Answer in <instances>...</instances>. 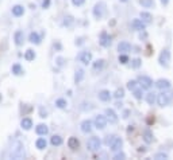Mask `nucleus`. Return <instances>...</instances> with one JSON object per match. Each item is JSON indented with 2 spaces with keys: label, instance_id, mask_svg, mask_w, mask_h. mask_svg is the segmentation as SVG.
<instances>
[{
  "label": "nucleus",
  "instance_id": "1",
  "mask_svg": "<svg viewBox=\"0 0 173 160\" xmlns=\"http://www.w3.org/2000/svg\"><path fill=\"white\" fill-rule=\"evenodd\" d=\"M173 100V92H166V90H162L161 93L157 96V104L160 106H168V105L172 102Z\"/></svg>",
  "mask_w": 173,
  "mask_h": 160
},
{
  "label": "nucleus",
  "instance_id": "2",
  "mask_svg": "<svg viewBox=\"0 0 173 160\" xmlns=\"http://www.w3.org/2000/svg\"><path fill=\"white\" fill-rule=\"evenodd\" d=\"M158 63H160V66H162V67H169V65H170V51L168 49H164L161 52H160Z\"/></svg>",
  "mask_w": 173,
  "mask_h": 160
},
{
  "label": "nucleus",
  "instance_id": "3",
  "mask_svg": "<svg viewBox=\"0 0 173 160\" xmlns=\"http://www.w3.org/2000/svg\"><path fill=\"white\" fill-rule=\"evenodd\" d=\"M100 147H102V141H100V139L96 137V136L91 137V139L88 140V143H87V148H88V151H91V152L99 151Z\"/></svg>",
  "mask_w": 173,
  "mask_h": 160
},
{
  "label": "nucleus",
  "instance_id": "4",
  "mask_svg": "<svg viewBox=\"0 0 173 160\" xmlns=\"http://www.w3.org/2000/svg\"><path fill=\"white\" fill-rule=\"evenodd\" d=\"M104 11H106V3L104 1H99V3L95 4L93 7V16L96 17V19H100V17H103V15H104Z\"/></svg>",
  "mask_w": 173,
  "mask_h": 160
},
{
  "label": "nucleus",
  "instance_id": "5",
  "mask_svg": "<svg viewBox=\"0 0 173 160\" xmlns=\"http://www.w3.org/2000/svg\"><path fill=\"white\" fill-rule=\"evenodd\" d=\"M138 85L142 87V89H150L153 86V79L147 76H139L138 77Z\"/></svg>",
  "mask_w": 173,
  "mask_h": 160
},
{
  "label": "nucleus",
  "instance_id": "6",
  "mask_svg": "<svg viewBox=\"0 0 173 160\" xmlns=\"http://www.w3.org/2000/svg\"><path fill=\"white\" fill-rule=\"evenodd\" d=\"M107 117H104V116H96L95 117V120H93V122H95V127H96L97 129H104L107 127Z\"/></svg>",
  "mask_w": 173,
  "mask_h": 160
},
{
  "label": "nucleus",
  "instance_id": "7",
  "mask_svg": "<svg viewBox=\"0 0 173 160\" xmlns=\"http://www.w3.org/2000/svg\"><path fill=\"white\" fill-rule=\"evenodd\" d=\"M79 61L81 62V63H84V65L91 63V61H92V54H91V51H82V52H80Z\"/></svg>",
  "mask_w": 173,
  "mask_h": 160
},
{
  "label": "nucleus",
  "instance_id": "8",
  "mask_svg": "<svg viewBox=\"0 0 173 160\" xmlns=\"http://www.w3.org/2000/svg\"><path fill=\"white\" fill-rule=\"evenodd\" d=\"M155 87L160 89V90H168V89L170 87V81H169V79L160 78L158 81L155 82Z\"/></svg>",
  "mask_w": 173,
  "mask_h": 160
},
{
  "label": "nucleus",
  "instance_id": "9",
  "mask_svg": "<svg viewBox=\"0 0 173 160\" xmlns=\"http://www.w3.org/2000/svg\"><path fill=\"white\" fill-rule=\"evenodd\" d=\"M131 27L134 30H137V31H144V30L146 28V23H145L142 19H134V20L131 22Z\"/></svg>",
  "mask_w": 173,
  "mask_h": 160
},
{
  "label": "nucleus",
  "instance_id": "10",
  "mask_svg": "<svg viewBox=\"0 0 173 160\" xmlns=\"http://www.w3.org/2000/svg\"><path fill=\"white\" fill-rule=\"evenodd\" d=\"M122 144H123V141H122L120 137H114V140H112L111 144H110V149L114 151V152H116L122 148Z\"/></svg>",
  "mask_w": 173,
  "mask_h": 160
},
{
  "label": "nucleus",
  "instance_id": "11",
  "mask_svg": "<svg viewBox=\"0 0 173 160\" xmlns=\"http://www.w3.org/2000/svg\"><path fill=\"white\" fill-rule=\"evenodd\" d=\"M99 42H100V44H102L103 47H108L110 44H111V36L104 31V32H102V35H100V41Z\"/></svg>",
  "mask_w": 173,
  "mask_h": 160
},
{
  "label": "nucleus",
  "instance_id": "12",
  "mask_svg": "<svg viewBox=\"0 0 173 160\" xmlns=\"http://www.w3.org/2000/svg\"><path fill=\"white\" fill-rule=\"evenodd\" d=\"M130 50H131V44L129 42H120L118 44V51H119V54H127Z\"/></svg>",
  "mask_w": 173,
  "mask_h": 160
},
{
  "label": "nucleus",
  "instance_id": "13",
  "mask_svg": "<svg viewBox=\"0 0 173 160\" xmlns=\"http://www.w3.org/2000/svg\"><path fill=\"white\" fill-rule=\"evenodd\" d=\"M80 129H81L84 133H89L92 131V121L91 120H84V121L80 124Z\"/></svg>",
  "mask_w": 173,
  "mask_h": 160
},
{
  "label": "nucleus",
  "instance_id": "14",
  "mask_svg": "<svg viewBox=\"0 0 173 160\" xmlns=\"http://www.w3.org/2000/svg\"><path fill=\"white\" fill-rule=\"evenodd\" d=\"M106 116H107V120H108L111 124H115L118 121V116L112 109H106Z\"/></svg>",
  "mask_w": 173,
  "mask_h": 160
},
{
  "label": "nucleus",
  "instance_id": "15",
  "mask_svg": "<svg viewBox=\"0 0 173 160\" xmlns=\"http://www.w3.org/2000/svg\"><path fill=\"white\" fill-rule=\"evenodd\" d=\"M68 147L71 149H77L80 147V141L77 140V137H69L68 140Z\"/></svg>",
  "mask_w": 173,
  "mask_h": 160
},
{
  "label": "nucleus",
  "instance_id": "16",
  "mask_svg": "<svg viewBox=\"0 0 173 160\" xmlns=\"http://www.w3.org/2000/svg\"><path fill=\"white\" fill-rule=\"evenodd\" d=\"M14 39H15V43L21 46L23 44V39H24V35H23V31H16L14 35Z\"/></svg>",
  "mask_w": 173,
  "mask_h": 160
},
{
  "label": "nucleus",
  "instance_id": "17",
  "mask_svg": "<svg viewBox=\"0 0 173 160\" xmlns=\"http://www.w3.org/2000/svg\"><path fill=\"white\" fill-rule=\"evenodd\" d=\"M35 132H37V135H39V136H45V135H47V132H49V128H47L45 124H39V125L35 128Z\"/></svg>",
  "mask_w": 173,
  "mask_h": 160
},
{
  "label": "nucleus",
  "instance_id": "18",
  "mask_svg": "<svg viewBox=\"0 0 173 160\" xmlns=\"http://www.w3.org/2000/svg\"><path fill=\"white\" fill-rule=\"evenodd\" d=\"M99 100L103 101V102L110 101V100H111V93H110L108 90H102L99 93Z\"/></svg>",
  "mask_w": 173,
  "mask_h": 160
},
{
  "label": "nucleus",
  "instance_id": "19",
  "mask_svg": "<svg viewBox=\"0 0 173 160\" xmlns=\"http://www.w3.org/2000/svg\"><path fill=\"white\" fill-rule=\"evenodd\" d=\"M142 137H144V140H145V143H146V144L153 143V140H154L152 131H149V129H146V131L144 132V136H142Z\"/></svg>",
  "mask_w": 173,
  "mask_h": 160
},
{
  "label": "nucleus",
  "instance_id": "20",
  "mask_svg": "<svg viewBox=\"0 0 173 160\" xmlns=\"http://www.w3.org/2000/svg\"><path fill=\"white\" fill-rule=\"evenodd\" d=\"M12 14H14L15 16H22V15L24 14L23 6H14L12 7Z\"/></svg>",
  "mask_w": 173,
  "mask_h": 160
},
{
  "label": "nucleus",
  "instance_id": "21",
  "mask_svg": "<svg viewBox=\"0 0 173 160\" xmlns=\"http://www.w3.org/2000/svg\"><path fill=\"white\" fill-rule=\"evenodd\" d=\"M29 41L31 42V43H34V44H39V43H41V38H39V35L37 34V32H31V34H30Z\"/></svg>",
  "mask_w": 173,
  "mask_h": 160
},
{
  "label": "nucleus",
  "instance_id": "22",
  "mask_svg": "<svg viewBox=\"0 0 173 160\" xmlns=\"http://www.w3.org/2000/svg\"><path fill=\"white\" fill-rule=\"evenodd\" d=\"M21 125H22V128L26 129V131L31 129V127H32V121H31V119H23V120H22V122H21Z\"/></svg>",
  "mask_w": 173,
  "mask_h": 160
},
{
  "label": "nucleus",
  "instance_id": "23",
  "mask_svg": "<svg viewBox=\"0 0 173 160\" xmlns=\"http://www.w3.org/2000/svg\"><path fill=\"white\" fill-rule=\"evenodd\" d=\"M46 145H47V143H46V140H45L43 137H41V139H38L35 141V147L38 149H45V148H46Z\"/></svg>",
  "mask_w": 173,
  "mask_h": 160
},
{
  "label": "nucleus",
  "instance_id": "24",
  "mask_svg": "<svg viewBox=\"0 0 173 160\" xmlns=\"http://www.w3.org/2000/svg\"><path fill=\"white\" fill-rule=\"evenodd\" d=\"M139 16H141V19H142V20H144L146 24H147V23H152L153 16L149 14V12H141V15H139Z\"/></svg>",
  "mask_w": 173,
  "mask_h": 160
},
{
  "label": "nucleus",
  "instance_id": "25",
  "mask_svg": "<svg viewBox=\"0 0 173 160\" xmlns=\"http://www.w3.org/2000/svg\"><path fill=\"white\" fill-rule=\"evenodd\" d=\"M146 101H147V104H149V105L154 104V102L157 101V96H155V93H152V92L147 93L146 94Z\"/></svg>",
  "mask_w": 173,
  "mask_h": 160
},
{
  "label": "nucleus",
  "instance_id": "26",
  "mask_svg": "<svg viewBox=\"0 0 173 160\" xmlns=\"http://www.w3.org/2000/svg\"><path fill=\"white\" fill-rule=\"evenodd\" d=\"M50 143H52V145H61L62 144V137L61 136H57V135H54L53 137H52V140H50Z\"/></svg>",
  "mask_w": 173,
  "mask_h": 160
},
{
  "label": "nucleus",
  "instance_id": "27",
  "mask_svg": "<svg viewBox=\"0 0 173 160\" xmlns=\"http://www.w3.org/2000/svg\"><path fill=\"white\" fill-rule=\"evenodd\" d=\"M82 78H84V70H82V69L76 70V76H74V81H76V84L81 82Z\"/></svg>",
  "mask_w": 173,
  "mask_h": 160
},
{
  "label": "nucleus",
  "instance_id": "28",
  "mask_svg": "<svg viewBox=\"0 0 173 160\" xmlns=\"http://www.w3.org/2000/svg\"><path fill=\"white\" fill-rule=\"evenodd\" d=\"M139 4L145 8H152L154 6V0H139Z\"/></svg>",
  "mask_w": 173,
  "mask_h": 160
},
{
  "label": "nucleus",
  "instance_id": "29",
  "mask_svg": "<svg viewBox=\"0 0 173 160\" xmlns=\"http://www.w3.org/2000/svg\"><path fill=\"white\" fill-rule=\"evenodd\" d=\"M12 73L15 74V76H21V74H23V69H22V66L19 63L14 65L12 66Z\"/></svg>",
  "mask_w": 173,
  "mask_h": 160
},
{
  "label": "nucleus",
  "instance_id": "30",
  "mask_svg": "<svg viewBox=\"0 0 173 160\" xmlns=\"http://www.w3.org/2000/svg\"><path fill=\"white\" fill-rule=\"evenodd\" d=\"M103 66H104V61L103 59H97L93 63V71H100L103 69Z\"/></svg>",
  "mask_w": 173,
  "mask_h": 160
},
{
  "label": "nucleus",
  "instance_id": "31",
  "mask_svg": "<svg viewBox=\"0 0 173 160\" xmlns=\"http://www.w3.org/2000/svg\"><path fill=\"white\" fill-rule=\"evenodd\" d=\"M34 58H35V52L32 50H27L26 54H24V59L26 61H34Z\"/></svg>",
  "mask_w": 173,
  "mask_h": 160
},
{
  "label": "nucleus",
  "instance_id": "32",
  "mask_svg": "<svg viewBox=\"0 0 173 160\" xmlns=\"http://www.w3.org/2000/svg\"><path fill=\"white\" fill-rule=\"evenodd\" d=\"M73 22H74L73 16H65L64 17V26H66V27L72 26V24H73Z\"/></svg>",
  "mask_w": 173,
  "mask_h": 160
},
{
  "label": "nucleus",
  "instance_id": "33",
  "mask_svg": "<svg viewBox=\"0 0 173 160\" xmlns=\"http://www.w3.org/2000/svg\"><path fill=\"white\" fill-rule=\"evenodd\" d=\"M56 105L58 106V108L64 109V108H66V105H68V104H66V101H65L64 98H58V100L56 101Z\"/></svg>",
  "mask_w": 173,
  "mask_h": 160
},
{
  "label": "nucleus",
  "instance_id": "34",
  "mask_svg": "<svg viewBox=\"0 0 173 160\" xmlns=\"http://www.w3.org/2000/svg\"><path fill=\"white\" fill-rule=\"evenodd\" d=\"M142 65V61L139 58H135V59H133L131 61V66H133V69H138V67L141 66Z\"/></svg>",
  "mask_w": 173,
  "mask_h": 160
},
{
  "label": "nucleus",
  "instance_id": "35",
  "mask_svg": "<svg viewBox=\"0 0 173 160\" xmlns=\"http://www.w3.org/2000/svg\"><path fill=\"white\" fill-rule=\"evenodd\" d=\"M133 94H134V97L137 100H142V87L141 89H134V90H133Z\"/></svg>",
  "mask_w": 173,
  "mask_h": 160
},
{
  "label": "nucleus",
  "instance_id": "36",
  "mask_svg": "<svg viewBox=\"0 0 173 160\" xmlns=\"http://www.w3.org/2000/svg\"><path fill=\"white\" fill-rule=\"evenodd\" d=\"M114 97L115 98H123L124 97V90L123 89H116V92H115V94H114Z\"/></svg>",
  "mask_w": 173,
  "mask_h": 160
},
{
  "label": "nucleus",
  "instance_id": "37",
  "mask_svg": "<svg viewBox=\"0 0 173 160\" xmlns=\"http://www.w3.org/2000/svg\"><path fill=\"white\" fill-rule=\"evenodd\" d=\"M154 159H157V160H165V159H168V155L164 153V152H158V153L154 155Z\"/></svg>",
  "mask_w": 173,
  "mask_h": 160
},
{
  "label": "nucleus",
  "instance_id": "38",
  "mask_svg": "<svg viewBox=\"0 0 173 160\" xmlns=\"http://www.w3.org/2000/svg\"><path fill=\"white\" fill-rule=\"evenodd\" d=\"M119 62L122 65L127 63V62H129V57H127L126 54H120V55H119Z\"/></svg>",
  "mask_w": 173,
  "mask_h": 160
},
{
  "label": "nucleus",
  "instance_id": "39",
  "mask_svg": "<svg viewBox=\"0 0 173 160\" xmlns=\"http://www.w3.org/2000/svg\"><path fill=\"white\" fill-rule=\"evenodd\" d=\"M137 84H138V81H129L127 82V89H129V90H134Z\"/></svg>",
  "mask_w": 173,
  "mask_h": 160
},
{
  "label": "nucleus",
  "instance_id": "40",
  "mask_svg": "<svg viewBox=\"0 0 173 160\" xmlns=\"http://www.w3.org/2000/svg\"><path fill=\"white\" fill-rule=\"evenodd\" d=\"M124 157H126V155H124L123 152H119V153H116L114 156V159L115 160H122V159H124Z\"/></svg>",
  "mask_w": 173,
  "mask_h": 160
},
{
  "label": "nucleus",
  "instance_id": "41",
  "mask_svg": "<svg viewBox=\"0 0 173 160\" xmlns=\"http://www.w3.org/2000/svg\"><path fill=\"white\" fill-rule=\"evenodd\" d=\"M85 0H72V3H73V6H82L84 4Z\"/></svg>",
  "mask_w": 173,
  "mask_h": 160
},
{
  "label": "nucleus",
  "instance_id": "42",
  "mask_svg": "<svg viewBox=\"0 0 173 160\" xmlns=\"http://www.w3.org/2000/svg\"><path fill=\"white\" fill-rule=\"evenodd\" d=\"M49 4H50V0H43L42 7H43V8H49Z\"/></svg>",
  "mask_w": 173,
  "mask_h": 160
},
{
  "label": "nucleus",
  "instance_id": "43",
  "mask_svg": "<svg viewBox=\"0 0 173 160\" xmlns=\"http://www.w3.org/2000/svg\"><path fill=\"white\" fill-rule=\"evenodd\" d=\"M129 114H130V111H124L123 117H124V119H127V117H129Z\"/></svg>",
  "mask_w": 173,
  "mask_h": 160
},
{
  "label": "nucleus",
  "instance_id": "44",
  "mask_svg": "<svg viewBox=\"0 0 173 160\" xmlns=\"http://www.w3.org/2000/svg\"><path fill=\"white\" fill-rule=\"evenodd\" d=\"M160 1H161V3L164 4V6H166V4L169 3V0H160Z\"/></svg>",
  "mask_w": 173,
  "mask_h": 160
},
{
  "label": "nucleus",
  "instance_id": "45",
  "mask_svg": "<svg viewBox=\"0 0 173 160\" xmlns=\"http://www.w3.org/2000/svg\"><path fill=\"white\" fill-rule=\"evenodd\" d=\"M119 1H122V3H126V1H129V0H119Z\"/></svg>",
  "mask_w": 173,
  "mask_h": 160
}]
</instances>
